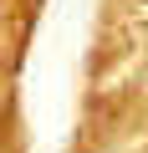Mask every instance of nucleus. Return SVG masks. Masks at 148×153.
Masks as SVG:
<instances>
[{"mask_svg": "<svg viewBox=\"0 0 148 153\" xmlns=\"http://www.w3.org/2000/svg\"><path fill=\"white\" fill-rule=\"evenodd\" d=\"M143 5H148V0H143Z\"/></svg>", "mask_w": 148, "mask_h": 153, "instance_id": "1", "label": "nucleus"}]
</instances>
